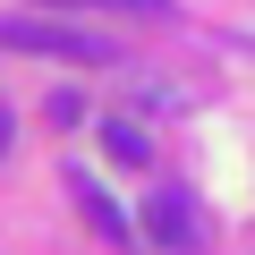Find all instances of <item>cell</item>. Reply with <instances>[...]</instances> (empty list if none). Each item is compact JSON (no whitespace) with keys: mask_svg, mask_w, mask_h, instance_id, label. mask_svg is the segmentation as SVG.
Segmentation results:
<instances>
[{"mask_svg":"<svg viewBox=\"0 0 255 255\" xmlns=\"http://www.w3.org/2000/svg\"><path fill=\"white\" fill-rule=\"evenodd\" d=\"M0 51H34V60H68V68H111L119 43L94 26H51V17H0Z\"/></svg>","mask_w":255,"mask_h":255,"instance_id":"cell-1","label":"cell"},{"mask_svg":"<svg viewBox=\"0 0 255 255\" xmlns=\"http://www.w3.org/2000/svg\"><path fill=\"white\" fill-rule=\"evenodd\" d=\"M136 221L153 230V247H162V255H196V204H187L179 187H162V196H153Z\"/></svg>","mask_w":255,"mask_h":255,"instance_id":"cell-2","label":"cell"},{"mask_svg":"<svg viewBox=\"0 0 255 255\" xmlns=\"http://www.w3.org/2000/svg\"><path fill=\"white\" fill-rule=\"evenodd\" d=\"M77 204H85V221H94V230H102V238H111V247H119V238H128V221H119V204H111V196H102V187H94V179H85V170H77Z\"/></svg>","mask_w":255,"mask_h":255,"instance_id":"cell-3","label":"cell"},{"mask_svg":"<svg viewBox=\"0 0 255 255\" xmlns=\"http://www.w3.org/2000/svg\"><path fill=\"white\" fill-rule=\"evenodd\" d=\"M102 145H111V162H128V170H145V162H153V145H145V128H136V119H111V128H102Z\"/></svg>","mask_w":255,"mask_h":255,"instance_id":"cell-4","label":"cell"},{"mask_svg":"<svg viewBox=\"0 0 255 255\" xmlns=\"http://www.w3.org/2000/svg\"><path fill=\"white\" fill-rule=\"evenodd\" d=\"M60 9H153V17H162L170 0H60Z\"/></svg>","mask_w":255,"mask_h":255,"instance_id":"cell-5","label":"cell"},{"mask_svg":"<svg viewBox=\"0 0 255 255\" xmlns=\"http://www.w3.org/2000/svg\"><path fill=\"white\" fill-rule=\"evenodd\" d=\"M0 153H9V111H0Z\"/></svg>","mask_w":255,"mask_h":255,"instance_id":"cell-6","label":"cell"}]
</instances>
